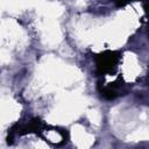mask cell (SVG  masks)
I'll list each match as a JSON object with an SVG mask.
<instances>
[{"label":"cell","mask_w":149,"mask_h":149,"mask_svg":"<svg viewBox=\"0 0 149 149\" xmlns=\"http://www.w3.org/2000/svg\"><path fill=\"white\" fill-rule=\"evenodd\" d=\"M118 59H119V56H116L115 52L107 51V52L101 54L97 57V66L101 73L111 72L115 68Z\"/></svg>","instance_id":"cell-1"},{"label":"cell","mask_w":149,"mask_h":149,"mask_svg":"<svg viewBox=\"0 0 149 149\" xmlns=\"http://www.w3.org/2000/svg\"><path fill=\"white\" fill-rule=\"evenodd\" d=\"M132 0H116V5L118 6H125V5H127L128 2H130Z\"/></svg>","instance_id":"cell-2"}]
</instances>
